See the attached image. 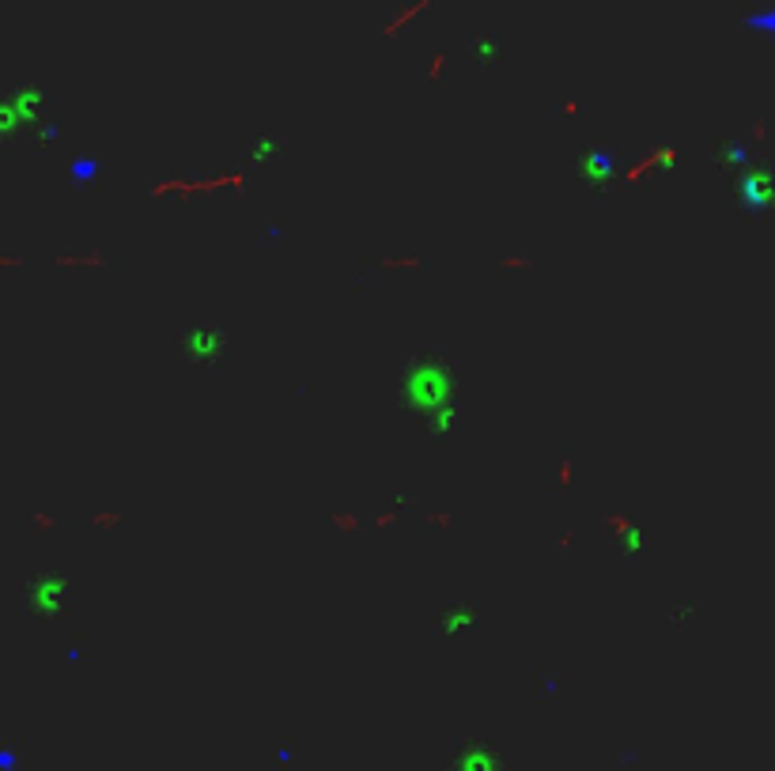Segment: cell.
Masks as SVG:
<instances>
[{"mask_svg": "<svg viewBox=\"0 0 775 771\" xmlns=\"http://www.w3.org/2000/svg\"><path fill=\"white\" fill-rule=\"evenodd\" d=\"M23 269H28V257L0 250V272H23Z\"/></svg>", "mask_w": 775, "mask_h": 771, "instance_id": "cell-16", "label": "cell"}, {"mask_svg": "<svg viewBox=\"0 0 775 771\" xmlns=\"http://www.w3.org/2000/svg\"><path fill=\"white\" fill-rule=\"evenodd\" d=\"M375 269L378 272H398V277H412V272H424L428 269V257L424 254H378L375 257Z\"/></svg>", "mask_w": 775, "mask_h": 771, "instance_id": "cell-6", "label": "cell"}, {"mask_svg": "<svg viewBox=\"0 0 775 771\" xmlns=\"http://www.w3.org/2000/svg\"><path fill=\"white\" fill-rule=\"evenodd\" d=\"M126 511L121 507H95L92 514H87V526L95 529V534H103V537H118L121 529H126Z\"/></svg>", "mask_w": 775, "mask_h": 771, "instance_id": "cell-7", "label": "cell"}, {"mask_svg": "<svg viewBox=\"0 0 775 771\" xmlns=\"http://www.w3.org/2000/svg\"><path fill=\"white\" fill-rule=\"evenodd\" d=\"M602 526H605V537L613 540V545H621V548H628V545H639L647 548V534H643V529L636 526V518H632L628 511H610L602 518Z\"/></svg>", "mask_w": 775, "mask_h": 771, "instance_id": "cell-5", "label": "cell"}, {"mask_svg": "<svg viewBox=\"0 0 775 771\" xmlns=\"http://www.w3.org/2000/svg\"><path fill=\"white\" fill-rule=\"evenodd\" d=\"M575 545H579L575 529H560V534H557V548H575Z\"/></svg>", "mask_w": 775, "mask_h": 771, "instance_id": "cell-18", "label": "cell"}, {"mask_svg": "<svg viewBox=\"0 0 775 771\" xmlns=\"http://www.w3.org/2000/svg\"><path fill=\"white\" fill-rule=\"evenodd\" d=\"M560 114H563L568 121L583 118V99H563V103H560Z\"/></svg>", "mask_w": 775, "mask_h": 771, "instance_id": "cell-17", "label": "cell"}, {"mask_svg": "<svg viewBox=\"0 0 775 771\" xmlns=\"http://www.w3.org/2000/svg\"><path fill=\"white\" fill-rule=\"evenodd\" d=\"M768 137H772V121L768 118H756L753 126H749V144L753 148H764L768 144Z\"/></svg>", "mask_w": 775, "mask_h": 771, "instance_id": "cell-15", "label": "cell"}, {"mask_svg": "<svg viewBox=\"0 0 775 771\" xmlns=\"http://www.w3.org/2000/svg\"><path fill=\"white\" fill-rule=\"evenodd\" d=\"M579 481V458L571 454V450H563L557 458V465H552V484H557V492H571Z\"/></svg>", "mask_w": 775, "mask_h": 771, "instance_id": "cell-10", "label": "cell"}, {"mask_svg": "<svg viewBox=\"0 0 775 771\" xmlns=\"http://www.w3.org/2000/svg\"><path fill=\"white\" fill-rule=\"evenodd\" d=\"M330 526H333V534L337 537H352V534H364L367 518L364 514H356V511H348V507H333L330 511Z\"/></svg>", "mask_w": 775, "mask_h": 771, "instance_id": "cell-9", "label": "cell"}, {"mask_svg": "<svg viewBox=\"0 0 775 771\" xmlns=\"http://www.w3.org/2000/svg\"><path fill=\"white\" fill-rule=\"evenodd\" d=\"M424 526L435 529L439 537H454L458 529H462V518H458L451 507H443V511H424Z\"/></svg>", "mask_w": 775, "mask_h": 771, "instance_id": "cell-12", "label": "cell"}, {"mask_svg": "<svg viewBox=\"0 0 775 771\" xmlns=\"http://www.w3.org/2000/svg\"><path fill=\"white\" fill-rule=\"evenodd\" d=\"M250 190V174L246 171H213V174H160L148 182V201L155 205H193V201H213V197H243Z\"/></svg>", "mask_w": 775, "mask_h": 771, "instance_id": "cell-1", "label": "cell"}, {"mask_svg": "<svg viewBox=\"0 0 775 771\" xmlns=\"http://www.w3.org/2000/svg\"><path fill=\"white\" fill-rule=\"evenodd\" d=\"M446 73H451V57H446V50H435L428 57V68H424V79L431 87H443Z\"/></svg>", "mask_w": 775, "mask_h": 771, "instance_id": "cell-13", "label": "cell"}, {"mask_svg": "<svg viewBox=\"0 0 775 771\" xmlns=\"http://www.w3.org/2000/svg\"><path fill=\"white\" fill-rule=\"evenodd\" d=\"M54 269L68 272V277H80V272H107L114 269V254L103 246H87V250H65L54 257Z\"/></svg>", "mask_w": 775, "mask_h": 771, "instance_id": "cell-3", "label": "cell"}, {"mask_svg": "<svg viewBox=\"0 0 775 771\" xmlns=\"http://www.w3.org/2000/svg\"><path fill=\"white\" fill-rule=\"evenodd\" d=\"M409 507H412L409 500L390 503V507H383V511L375 514V518H367V529H375V534H390V529L401 526V518L409 514Z\"/></svg>", "mask_w": 775, "mask_h": 771, "instance_id": "cell-8", "label": "cell"}, {"mask_svg": "<svg viewBox=\"0 0 775 771\" xmlns=\"http://www.w3.org/2000/svg\"><path fill=\"white\" fill-rule=\"evenodd\" d=\"M428 8H431V0H405V4H398L390 15H386L383 26H378V34H383L386 42H398L405 31H412V26L424 20Z\"/></svg>", "mask_w": 775, "mask_h": 771, "instance_id": "cell-4", "label": "cell"}, {"mask_svg": "<svg viewBox=\"0 0 775 771\" xmlns=\"http://www.w3.org/2000/svg\"><path fill=\"white\" fill-rule=\"evenodd\" d=\"M496 269L507 272V277H534V272H537V257H534V254L510 250V254H499Z\"/></svg>", "mask_w": 775, "mask_h": 771, "instance_id": "cell-11", "label": "cell"}, {"mask_svg": "<svg viewBox=\"0 0 775 771\" xmlns=\"http://www.w3.org/2000/svg\"><path fill=\"white\" fill-rule=\"evenodd\" d=\"M28 522H31L34 534H57V529H61L57 514H50V511H42V507H34Z\"/></svg>", "mask_w": 775, "mask_h": 771, "instance_id": "cell-14", "label": "cell"}, {"mask_svg": "<svg viewBox=\"0 0 775 771\" xmlns=\"http://www.w3.org/2000/svg\"><path fill=\"white\" fill-rule=\"evenodd\" d=\"M681 159H685V152L677 144H669V140H663V144H647L636 159L624 163L621 185L624 190H643V185H650L658 174L669 171V167H677Z\"/></svg>", "mask_w": 775, "mask_h": 771, "instance_id": "cell-2", "label": "cell"}]
</instances>
